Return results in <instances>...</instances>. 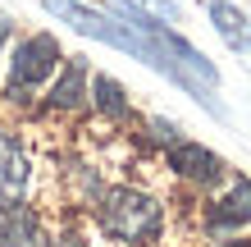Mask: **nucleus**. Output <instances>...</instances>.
Segmentation results:
<instances>
[{
    "instance_id": "5",
    "label": "nucleus",
    "mask_w": 251,
    "mask_h": 247,
    "mask_svg": "<svg viewBox=\"0 0 251 247\" xmlns=\"http://www.w3.org/2000/svg\"><path fill=\"white\" fill-rule=\"evenodd\" d=\"M210 23H215V32L224 37V46L228 51H251V19L238 9V5H228V0H210Z\"/></svg>"
},
{
    "instance_id": "1",
    "label": "nucleus",
    "mask_w": 251,
    "mask_h": 247,
    "mask_svg": "<svg viewBox=\"0 0 251 247\" xmlns=\"http://www.w3.org/2000/svg\"><path fill=\"white\" fill-rule=\"evenodd\" d=\"M55 19H64L73 32L92 37V41H105V46L132 55V60L151 64L155 74H165L169 82H178L187 96H197L215 119H224V106L215 101V64L205 55L183 41L169 23L151 19L142 9H128V5H114V9H92V5H78V0H41Z\"/></svg>"
},
{
    "instance_id": "4",
    "label": "nucleus",
    "mask_w": 251,
    "mask_h": 247,
    "mask_svg": "<svg viewBox=\"0 0 251 247\" xmlns=\"http://www.w3.org/2000/svg\"><path fill=\"white\" fill-rule=\"evenodd\" d=\"M169 165L178 169L183 179H192V183H215L219 174H224L219 156L197 147V142H169Z\"/></svg>"
},
{
    "instance_id": "3",
    "label": "nucleus",
    "mask_w": 251,
    "mask_h": 247,
    "mask_svg": "<svg viewBox=\"0 0 251 247\" xmlns=\"http://www.w3.org/2000/svg\"><path fill=\"white\" fill-rule=\"evenodd\" d=\"M60 46L55 37L37 32V37H23L9 55V74H5V96L9 101H27L32 92H41L55 74H60Z\"/></svg>"
},
{
    "instance_id": "10",
    "label": "nucleus",
    "mask_w": 251,
    "mask_h": 247,
    "mask_svg": "<svg viewBox=\"0 0 251 247\" xmlns=\"http://www.w3.org/2000/svg\"><path fill=\"white\" fill-rule=\"evenodd\" d=\"M92 96H96V106L105 110V114H114V119H124V114H128V101H124V87L114 82V78H105V74H100V78L92 82Z\"/></svg>"
},
{
    "instance_id": "9",
    "label": "nucleus",
    "mask_w": 251,
    "mask_h": 247,
    "mask_svg": "<svg viewBox=\"0 0 251 247\" xmlns=\"http://www.w3.org/2000/svg\"><path fill=\"white\" fill-rule=\"evenodd\" d=\"M82 82H87L82 60H69V64L60 69V78H55V87H50V106H55V110H78L82 96H87Z\"/></svg>"
},
{
    "instance_id": "2",
    "label": "nucleus",
    "mask_w": 251,
    "mask_h": 247,
    "mask_svg": "<svg viewBox=\"0 0 251 247\" xmlns=\"http://www.w3.org/2000/svg\"><path fill=\"white\" fill-rule=\"evenodd\" d=\"M100 229L114 238V243H151L160 238V224H165V215H160V201L137 192V188H114V192L100 197V211H96Z\"/></svg>"
},
{
    "instance_id": "6",
    "label": "nucleus",
    "mask_w": 251,
    "mask_h": 247,
    "mask_svg": "<svg viewBox=\"0 0 251 247\" xmlns=\"http://www.w3.org/2000/svg\"><path fill=\"white\" fill-rule=\"evenodd\" d=\"M247 220H251V179H238L224 197L215 201L210 224L215 229H233V224H247Z\"/></svg>"
},
{
    "instance_id": "12",
    "label": "nucleus",
    "mask_w": 251,
    "mask_h": 247,
    "mask_svg": "<svg viewBox=\"0 0 251 247\" xmlns=\"http://www.w3.org/2000/svg\"><path fill=\"white\" fill-rule=\"evenodd\" d=\"M41 247H82V238H73V234H69V238H60V243H41Z\"/></svg>"
},
{
    "instance_id": "8",
    "label": "nucleus",
    "mask_w": 251,
    "mask_h": 247,
    "mask_svg": "<svg viewBox=\"0 0 251 247\" xmlns=\"http://www.w3.org/2000/svg\"><path fill=\"white\" fill-rule=\"evenodd\" d=\"M27 183V156L19 147V137L0 128V192H19Z\"/></svg>"
},
{
    "instance_id": "11",
    "label": "nucleus",
    "mask_w": 251,
    "mask_h": 247,
    "mask_svg": "<svg viewBox=\"0 0 251 247\" xmlns=\"http://www.w3.org/2000/svg\"><path fill=\"white\" fill-rule=\"evenodd\" d=\"M119 5L142 9V14H151V19H160V23H178V5H174V0H119Z\"/></svg>"
},
{
    "instance_id": "7",
    "label": "nucleus",
    "mask_w": 251,
    "mask_h": 247,
    "mask_svg": "<svg viewBox=\"0 0 251 247\" xmlns=\"http://www.w3.org/2000/svg\"><path fill=\"white\" fill-rule=\"evenodd\" d=\"M0 247H41V229L23 206L0 211Z\"/></svg>"
},
{
    "instance_id": "13",
    "label": "nucleus",
    "mask_w": 251,
    "mask_h": 247,
    "mask_svg": "<svg viewBox=\"0 0 251 247\" xmlns=\"http://www.w3.org/2000/svg\"><path fill=\"white\" fill-rule=\"evenodd\" d=\"M5 32H9V23H0V41H5Z\"/></svg>"
}]
</instances>
